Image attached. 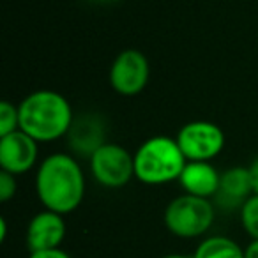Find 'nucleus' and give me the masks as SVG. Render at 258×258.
<instances>
[{
	"instance_id": "nucleus-1",
	"label": "nucleus",
	"mask_w": 258,
	"mask_h": 258,
	"mask_svg": "<svg viewBox=\"0 0 258 258\" xmlns=\"http://www.w3.org/2000/svg\"><path fill=\"white\" fill-rule=\"evenodd\" d=\"M36 193L48 211L69 214L85 197V177L75 156L57 152L43 159L36 173Z\"/></svg>"
},
{
	"instance_id": "nucleus-2",
	"label": "nucleus",
	"mask_w": 258,
	"mask_h": 258,
	"mask_svg": "<svg viewBox=\"0 0 258 258\" xmlns=\"http://www.w3.org/2000/svg\"><path fill=\"white\" fill-rule=\"evenodd\" d=\"M20 129L34 140L55 142L71 127L73 110L69 101L55 90H36L18 104Z\"/></svg>"
},
{
	"instance_id": "nucleus-3",
	"label": "nucleus",
	"mask_w": 258,
	"mask_h": 258,
	"mask_svg": "<svg viewBox=\"0 0 258 258\" xmlns=\"http://www.w3.org/2000/svg\"><path fill=\"white\" fill-rule=\"evenodd\" d=\"M187 159L175 138L152 137L135 152V177L149 186L179 180Z\"/></svg>"
},
{
	"instance_id": "nucleus-4",
	"label": "nucleus",
	"mask_w": 258,
	"mask_h": 258,
	"mask_svg": "<svg viewBox=\"0 0 258 258\" xmlns=\"http://www.w3.org/2000/svg\"><path fill=\"white\" fill-rule=\"evenodd\" d=\"M214 205L209 198L180 195L165 209V226L170 233L182 239H195L209 232L214 223Z\"/></svg>"
},
{
	"instance_id": "nucleus-5",
	"label": "nucleus",
	"mask_w": 258,
	"mask_h": 258,
	"mask_svg": "<svg viewBox=\"0 0 258 258\" xmlns=\"http://www.w3.org/2000/svg\"><path fill=\"white\" fill-rule=\"evenodd\" d=\"M92 177L104 187L118 189L135 177V154L118 144L106 142L89 158Z\"/></svg>"
},
{
	"instance_id": "nucleus-6",
	"label": "nucleus",
	"mask_w": 258,
	"mask_h": 258,
	"mask_svg": "<svg viewBox=\"0 0 258 258\" xmlns=\"http://www.w3.org/2000/svg\"><path fill=\"white\" fill-rule=\"evenodd\" d=\"M175 140L187 161H212L225 147L223 129L209 120L187 122Z\"/></svg>"
},
{
	"instance_id": "nucleus-7",
	"label": "nucleus",
	"mask_w": 258,
	"mask_h": 258,
	"mask_svg": "<svg viewBox=\"0 0 258 258\" xmlns=\"http://www.w3.org/2000/svg\"><path fill=\"white\" fill-rule=\"evenodd\" d=\"M151 66L142 51L124 50L115 57L110 69V85L120 96H137L147 87Z\"/></svg>"
},
{
	"instance_id": "nucleus-8",
	"label": "nucleus",
	"mask_w": 258,
	"mask_h": 258,
	"mask_svg": "<svg viewBox=\"0 0 258 258\" xmlns=\"http://www.w3.org/2000/svg\"><path fill=\"white\" fill-rule=\"evenodd\" d=\"M37 161V142L22 129L0 137V166L13 175L27 173Z\"/></svg>"
},
{
	"instance_id": "nucleus-9",
	"label": "nucleus",
	"mask_w": 258,
	"mask_h": 258,
	"mask_svg": "<svg viewBox=\"0 0 258 258\" xmlns=\"http://www.w3.org/2000/svg\"><path fill=\"white\" fill-rule=\"evenodd\" d=\"M66 239V221L62 214L53 211L37 212L27 226V247L34 251L57 249Z\"/></svg>"
},
{
	"instance_id": "nucleus-10",
	"label": "nucleus",
	"mask_w": 258,
	"mask_h": 258,
	"mask_svg": "<svg viewBox=\"0 0 258 258\" xmlns=\"http://www.w3.org/2000/svg\"><path fill=\"white\" fill-rule=\"evenodd\" d=\"M66 137L73 154L90 158L101 145L106 144V125L99 115H82L73 120Z\"/></svg>"
},
{
	"instance_id": "nucleus-11",
	"label": "nucleus",
	"mask_w": 258,
	"mask_h": 258,
	"mask_svg": "<svg viewBox=\"0 0 258 258\" xmlns=\"http://www.w3.org/2000/svg\"><path fill=\"white\" fill-rule=\"evenodd\" d=\"M254 195L253 182H251L249 168L242 166H233L221 173L219 187L214 195L216 204L226 211H235L240 209Z\"/></svg>"
},
{
	"instance_id": "nucleus-12",
	"label": "nucleus",
	"mask_w": 258,
	"mask_h": 258,
	"mask_svg": "<svg viewBox=\"0 0 258 258\" xmlns=\"http://www.w3.org/2000/svg\"><path fill=\"white\" fill-rule=\"evenodd\" d=\"M221 173L211 165V161H187L179 182L184 193L200 198H212L219 187Z\"/></svg>"
},
{
	"instance_id": "nucleus-13",
	"label": "nucleus",
	"mask_w": 258,
	"mask_h": 258,
	"mask_svg": "<svg viewBox=\"0 0 258 258\" xmlns=\"http://www.w3.org/2000/svg\"><path fill=\"white\" fill-rule=\"evenodd\" d=\"M193 258H246V251L228 237L212 235L198 244Z\"/></svg>"
},
{
	"instance_id": "nucleus-14",
	"label": "nucleus",
	"mask_w": 258,
	"mask_h": 258,
	"mask_svg": "<svg viewBox=\"0 0 258 258\" xmlns=\"http://www.w3.org/2000/svg\"><path fill=\"white\" fill-rule=\"evenodd\" d=\"M240 221L247 235L258 240V195L247 198L246 204L240 207Z\"/></svg>"
},
{
	"instance_id": "nucleus-15",
	"label": "nucleus",
	"mask_w": 258,
	"mask_h": 258,
	"mask_svg": "<svg viewBox=\"0 0 258 258\" xmlns=\"http://www.w3.org/2000/svg\"><path fill=\"white\" fill-rule=\"evenodd\" d=\"M16 129H20L18 106H15L9 101H2L0 103V137H6Z\"/></svg>"
},
{
	"instance_id": "nucleus-16",
	"label": "nucleus",
	"mask_w": 258,
	"mask_h": 258,
	"mask_svg": "<svg viewBox=\"0 0 258 258\" xmlns=\"http://www.w3.org/2000/svg\"><path fill=\"white\" fill-rule=\"evenodd\" d=\"M16 189H18L16 175L2 170L0 172V202H9L16 195Z\"/></svg>"
},
{
	"instance_id": "nucleus-17",
	"label": "nucleus",
	"mask_w": 258,
	"mask_h": 258,
	"mask_svg": "<svg viewBox=\"0 0 258 258\" xmlns=\"http://www.w3.org/2000/svg\"><path fill=\"white\" fill-rule=\"evenodd\" d=\"M29 258H71L64 249L57 247V249H46V251H34L30 253Z\"/></svg>"
},
{
	"instance_id": "nucleus-18",
	"label": "nucleus",
	"mask_w": 258,
	"mask_h": 258,
	"mask_svg": "<svg viewBox=\"0 0 258 258\" xmlns=\"http://www.w3.org/2000/svg\"><path fill=\"white\" fill-rule=\"evenodd\" d=\"M247 168H249L251 182H253V191H254V195H258V158L254 159Z\"/></svg>"
},
{
	"instance_id": "nucleus-19",
	"label": "nucleus",
	"mask_w": 258,
	"mask_h": 258,
	"mask_svg": "<svg viewBox=\"0 0 258 258\" xmlns=\"http://www.w3.org/2000/svg\"><path fill=\"white\" fill-rule=\"evenodd\" d=\"M244 251H246V258H258V240H251Z\"/></svg>"
},
{
	"instance_id": "nucleus-20",
	"label": "nucleus",
	"mask_w": 258,
	"mask_h": 258,
	"mask_svg": "<svg viewBox=\"0 0 258 258\" xmlns=\"http://www.w3.org/2000/svg\"><path fill=\"white\" fill-rule=\"evenodd\" d=\"M6 233H8V221L2 218L0 219V240H2V242L6 240Z\"/></svg>"
},
{
	"instance_id": "nucleus-21",
	"label": "nucleus",
	"mask_w": 258,
	"mask_h": 258,
	"mask_svg": "<svg viewBox=\"0 0 258 258\" xmlns=\"http://www.w3.org/2000/svg\"><path fill=\"white\" fill-rule=\"evenodd\" d=\"M163 258H193V254H180V253H172V254H165Z\"/></svg>"
},
{
	"instance_id": "nucleus-22",
	"label": "nucleus",
	"mask_w": 258,
	"mask_h": 258,
	"mask_svg": "<svg viewBox=\"0 0 258 258\" xmlns=\"http://www.w3.org/2000/svg\"><path fill=\"white\" fill-rule=\"evenodd\" d=\"M89 2H94V4H113L118 0H89Z\"/></svg>"
}]
</instances>
